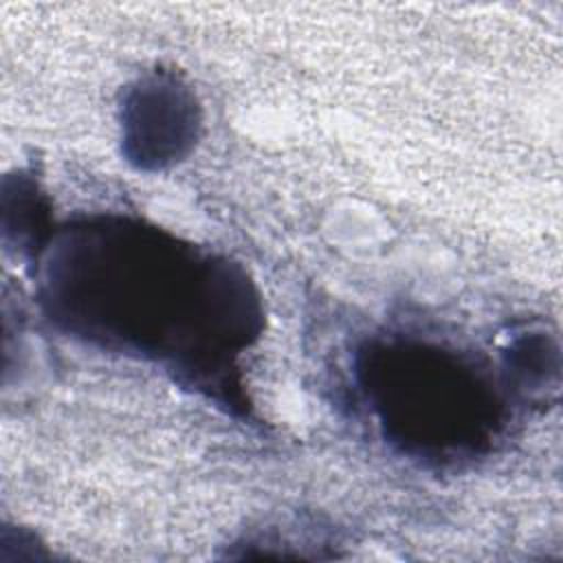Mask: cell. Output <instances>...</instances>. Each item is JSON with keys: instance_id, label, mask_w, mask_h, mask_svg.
Instances as JSON below:
<instances>
[{"instance_id": "cell-1", "label": "cell", "mask_w": 563, "mask_h": 563, "mask_svg": "<svg viewBox=\"0 0 563 563\" xmlns=\"http://www.w3.org/2000/svg\"><path fill=\"white\" fill-rule=\"evenodd\" d=\"M40 277L46 308L66 330L174 358L200 378L227 369L260 328V299L238 266L128 218L64 227Z\"/></svg>"}, {"instance_id": "cell-2", "label": "cell", "mask_w": 563, "mask_h": 563, "mask_svg": "<svg viewBox=\"0 0 563 563\" xmlns=\"http://www.w3.org/2000/svg\"><path fill=\"white\" fill-rule=\"evenodd\" d=\"M358 380L385 438L405 453L455 462L482 453L501 424V400L484 369L435 343L374 341Z\"/></svg>"}, {"instance_id": "cell-3", "label": "cell", "mask_w": 563, "mask_h": 563, "mask_svg": "<svg viewBox=\"0 0 563 563\" xmlns=\"http://www.w3.org/2000/svg\"><path fill=\"white\" fill-rule=\"evenodd\" d=\"M198 132L194 95L169 75L145 77L123 106L125 154L139 167L161 169L178 161Z\"/></svg>"}, {"instance_id": "cell-4", "label": "cell", "mask_w": 563, "mask_h": 563, "mask_svg": "<svg viewBox=\"0 0 563 563\" xmlns=\"http://www.w3.org/2000/svg\"><path fill=\"white\" fill-rule=\"evenodd\" d=\"M545 365H548V358L541 361V363H539L537 358H532V363H530V367H545ZM515 372H517V374H519V372H526V361H517V369H515ZM537 374H541V376L545 378V372H541V369H530V378H534Z\"/></svg>"}]
</instances>
